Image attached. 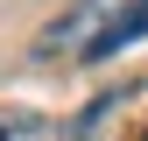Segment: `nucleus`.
Returning <instances> with one entry per match:
<instances>
[{
	"label": "nucleus",
	"instance_id": "nucleus-1",
	"mask_svg": "<svg viewBox=\"0 0 148 141\" xmlns=\"http://www.w3.org/2000/svg\"><path fill=\"white\" fill-rule=\"evenodd\" d=\"M120 7H134V0H78V7L64 14V21L42 35V42H49V49H85V42H92V35H99L106 21H113Z\"/></svg>",
	"mask_w": 148,
	"mask_h": 141
},
{
	"label": "nucleus",
	"instance_id": "nucleus-2",
	"mask_svg": "<svg viewBox=\"0 0 148 141\" xmlns=\"http://www.w3.org/2000/svg\"><path fill=\"white\" fill-rule=\"evenodd\" d=\"M127 42H148V0H134V7H120L113 21H106V28L92 35L85 49H78V57H85V64H106V57H120Z\"/></svg>",
	"mask_w": 148,
	"mask_h": 141
},
{
	"label": "nucleus",
	"instance_id": "nucleus-3",
	"mask_svg": "<svg viewBox=\"0 0 148 141\" xmlns=\"http://www.w3.org/2000/svg\"><path fill=\"white\" fill-rule=\"evenodd\" d=\"M0 141H49V113H35V106H0Z\"/></svg>",
	"mask_w": 148,
	"mask_h": 141
}]
</instances>
